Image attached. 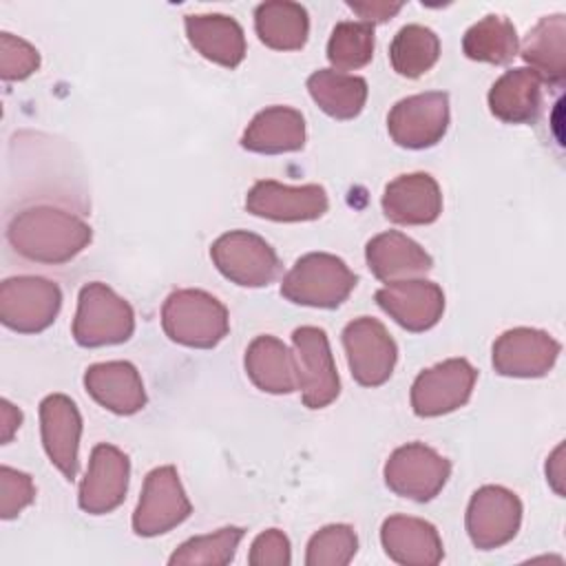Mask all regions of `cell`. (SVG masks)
Here are the masks:
<instances>
[{
  "instance_id": "obj_20",
  "label": "cell",
  "mask_w": 566,
  "mask_h": 566,
  "mask_svg": "<svg viewBox=\"0 0 566 566\" xmlns=\"http://www.w3.org/2000/svg\"><path fill=\"white\" fill-rule=\"evenodd\" d=\"M84 387L95 402L117 416H133L146 405L142 376L128 360L91 365L84 374Z\"/></svg>"
},
{
  "instance_id": "obj_40",
  "label": "cell",
  "mask_w": 566,
  "mask_h": 566,
  "mask_svg": "<svg viewBox=\"0 0 566 566\" xmlns=\"http://www.w3.org/2000/svg\"><path fill=\"white\" fill-rule=\"evenodd\" d=\"M562 458H564V444H559L546 462L548 482L553 484L555 493H559V495H564V486H562V482H564V460Z\"/></svg>"
},
{
  "instance_id": "obj_26",
  "label": "cell",
  "mask_w": 566,
  "mask_h": 566,
  "mask_svg": "<svg viewBox=\"0 0 566 566\" xmlns=\"http://www.w3.org/2000/svg\"><path fill=\"white\" fill-rule=\"evenodd\" d=\"M489 108L504 124L535 122L542 108V80L526 66L506 71L489 91Z\"/></svg>"
},
{
  "instance_id": "obj_9",
  "label": "cell",
  "mask_w": 566,
  "mask_h": 566,
  "mask_svg": "<svg viewBox=\"0 0 566 566\" xmlns=\"http://www.w3.org/2000/svg\"><path fill=\"white\" fill-rule=\"evenodd\" d=\"M343 347L354 380L363 387H378L389 380L398 347L385 325L371 316H358L343 329Z\"/></svg>"
},
{
  "instance_id": "obj_4",
  "label": "cell",
  "mask_w": 566,
  "mask_h": 566,
  "mask_svg": "<svg viewBox=\"0 0 566 566\" xmlns=\"http://www.w3.org/2000/svg\"><path fill=\"white\" fill-rule=\"evenodd\" d=\"M135 314L128 301L106 283L93 281L80 290L73 318V338L80 347L117 345L133 336Z\"/></svg>"
},
{
  "instance_id": "obj_2",
  "label": "cell",
  "mask_w": 566,
  "mask_h": 566,
  "mask_svg": "<svg viewBox=\"0 0 566 566\" xmlns=\"http://www.w3.org/2000/svg\"><path fill=\"white\" fill-rule=\"evenodd\" d=\"M161 327L172 343L195 349L217 347L230 332L226 305L203 290H175L161 307Z\"/></svg>"
},
{
  "instance_id": "obj_15",
  "label": "cell",
  "mask_w": 566,
  "mask_h": 566,
  "mask_svg": "<svg viewBox=\"0 0 566 566\" xmlns=\"http://www.w3.org/2000/svg\"><path fill=\"white\" fill-rule=\"evenodd\" d=\"M329 208L327 192L318 184L283 186L272 179L256 181L245 195V210L272 221H314Z\"/></svg>"
},
{
  "instance_id": "obj_6",
  "label": "cell",
  "mask_w": 566,
  "mask_h": 566,
  "mask_svg": "<svg viewBox=\"0 0 566 566\" xmlns=\"http://www.w3.org/2000/svg\"><path fill=\"white\" fill-rule=\"evenodd\" d=\"M62 307L57 283L44 276H11L0 285V321L20 334L46 329Z\"/></svg>"
},
{
  "instance_id": "obj_10",
  "label": "cell",
  "mask_w": 566,
  "mask_h": 566,
  "mask_svg": "<svg viewBox=\"0 0 566 566\" xmlns=\"http://www.w3.org/2000/svg\"><path fill=\"white\" fill-rule=\"evenodd\" d=\"M292 347L303 405L310 409H323L334 402L340 391V380L327 334L314 325L296 327L292 334Z\"/></svg>"
},
{
  "instance_id": "obj_13",
  "label": "cell",
  "mask_w": 566,
  "mask_h": 566,
  "mask_svg": "<svg viewBox=\"0 0 566 566\" xmlns=\"http://www.w3.org/2000/svg\"><path fill=\"white\" fill-rule=\"evenodd\" d=\"M449 128V95L429 91L394 104L387 117L389 137L411 150L436 146Z\"/></svg>"
},
{
  "instance_id": "obj_11",
  "label": "cell",
  "mask_w": 566,
  "mask_h": 566,
  "mask_svg": "<svg viewBox=\"0 0 566 566\" xmlns=\"http://www.w3.org/2000/svg\"><path fill=\"white\" fill-rule=\"evenodd\" d=\"M478 371L467 358H449L420 371L411 385V409L420 418L451 413L467 405Z\"/></svg>"
},
{
  "instance_id": "obj_37",
  "label": "cell",
  "mask_w": 566,
  "mask_h": 566,
  "mask_svg": "<svg viewBox=\"0 0 566 566\" xmlns=\"http://www.w3.org/2000/svg\"><path fill=\"white\" fill-rule=\"evenodd\" d=\"M248 562L252 566H287L292 562L290 539L279 528H268L254 537Z\"/></svg>"
},
{
  "instance_id": "obj_5",
  "label": "cell",
  "mask_w": 566,
  "mask_h": 566,
  "mask_svg": "<svg viewBox=\"0 0 566 566\" xmlns=\"http://www.w3.org/2000/svg\"><path fill=\"white\" fill-rule=\"evenodd\" d=\"M210 259L228 281L241 287H265L281 270L274 248L263 237L248 230L221 234L210 248Z\"/></svg>"
},
{
  "instance_id": "obj_1",
  "label": "cell",
  "mask_w": 566,
  "mask_h": 566,
  "mask_svg": "<svg viewBox=\"0 0 566 566\" xmlns=\"http://www.w3.org/2000/svg\"><path fill=\"white\" fill-rule=\"evenodd\" d=\"M91 226L77 214L55 206H29L7 226L9 245L35 263H66L91 243Z\"/></svg>"
},
{
  "instance_id": "obj_31",
  "label": "cell",
  "mask_w": 566,
  "mask_h": 566,
  "mask_svg": "<svg viewBox=\"0 0 566 566\" xmlns=\"http://www.w3.org/2000/svg\"><path fill=\"white\" fill-rule=\"evenodd\" d=\"M440 57L438 35L422 24H405L391 40L389 60L398 75L420 77L424 75Z\"/></svg>"
},
{
  "instance_id": "obj_30",
  "label": "cell",
  "mask_w": 566,
  "mask_h": 566,
  "mask_svg": "<svg viewBox=\"0 0 566 566\" xmlns=\"http://www.w3.org/2000/svg\"><path fill=\"white\" fill-rule=\"evenodd\" d=\"M462 51L469 60L475 62L509 64L520 51L517 31L504 15H484L467 29L462 38Z\"/></svg>"
},
{
  "instance_id": "obj_29",
  "label": "cell",
  "mask_w": 566,
  "mask_h": 566,
  "mask_svg": "<svg viewBox=\"0 0 566 566\" xmlns=\"http://www.w3.org/2000/svg\"><path fill=\"white\" fill-rule=\"evenodd\" d=\"M307 91L318 108L334 119H354L367 102V82L334 69H318L307 77Z\"/></svg>"
},
{
  "instance_id": "obj_27",
  "label": "cell",
  "mask_w": 566,
  "mask_h": 566,
  "mask_svg": "<svg viewBox=\"0 0 566 566\" xmlns=\"http://www.w3.org/2000/svg\"><path fill=\"white\" fill-rule=\"evenodd\" d=\"M522 57L542 82L564 84L566 80V18L562 13L542 18L522 44Z\"/></svg>"
},
{
  "instance_id": "obj_28",
  "label": "cell",
  "mask_w": 566,
  "mask_h": 566,
  "mask_svg": "<svg viewBox=\"0 0 566 566\" xmlns=\"http://www.w3.org/2000/svg\"><path fill=\"white\" fill-rule=\"evenodd\" d=\"M254 29L265 46L276 51H298L310 35L307 9L290 0L261 2L254 9Z\"/></svg>"
},
{
  "instance_id": "obj_24",
  "label": "cell",
  "mask_w": 566,
  "mask_h": 566,
  "mask_svg": "<svg viewBox=\"0 0 566 566\" xmlns=\"http://www.w3.org/2000/svg\"><path fill=\"white\" fill-rule=\"evenodd\" d=\"M241 146L259 155L294 153L305 146V119L296 108L270 106L252 117Z\"/></svg>"
},
{
  "instance_id": "obj_34",
  "label": "cell",
  "mask_w": 566,
  "mask_h": 566,
  "mask_svg": "<svg viewBox=\"0 0 566 566\" xmlns=\"http://www.w3.org/2000/svg\"><path fill=\"white\" fill-rule=\"evenodd\" d=\"M358 551V537L349 524H329L307 542V566H347Z\"/></svg>"
},
{
  "instance_id": "obj_25",
  "label": "cell",
  "mask_w": 566,
  "mask_h": 566,
  "mask_svg": "<svg viewBox=\"0 0 566 566\" xmlns=\"http://www.w3.org/2000/svg\"><path fill=\"white\" fill-rule=\"evenodd\" d=\"M248 378L268 394H292L298 389V369L294 352L276 336H256L245 349Z\"/></svg>"
},
{
  "instance_id": "obj_23",
  "label": "cell",
  "mask_w": 566,
  "mask_h": 566,
  "mask_svg": "<svg viewBox=\"0 0 566 566\" xmlns=\"http://www.w3.org/2000/svg\"><path fill=\"white\" fill-rule=\"evenodd\" d=\"M188 42L206 60L226 69H237L245 57V35L241 24L223 13L186 15Z\"/></svg>"
},
{
  "instance_id": "obj_35",
  "label": "cell",
  "mask_w": 566,
  "mask_h": 566,
  "mask_svg": "<svg viewBox=\"0 0 566 566\" xmlns=\"http://www.w3.org/2000/svg\"><path fill=\"white\" fill-rule=\"evenodd\" d=\"M40 66V53L27 40L2 31L0 33V75L7 82H20L33 75Z\"/></svg>"
},
{
  "instance_id": "obj_39",
  "label": "cell",
  "mask_w": 566,
  "mask_h": 566,
  "mask_svg": "<svg viewBox=\"0 0 566 566\" xmlns=\"http://www.w3.org/2000/svg\"><path fill=\"white\" fill-rule=\"evenodd\" d=\"M0 422H2L0 424V442L7 444L13 438V433L20 429V422H22V411L15 405H11L7 398L0 400Z\"/></svg>"
},
{
  "instance_id": "obj_21",
  "label": "cell",
  "mask_w": 566,
  "mask_h": 566,
  "mask_svg": "<svg viewBox=\"0 0 566 566\" xmlns=\"http://www.w3.org/2000/svg\"><path fill=\"white\" fill-rule=\"evenodd\" d=\"M380 542L389 559L402 566H436L444 557L436 526L411 515H389L380 526Z\"/></svg>"
},
{
  "instance_id": "obj_19",
  "label": "cell",
  "mask_w": 566,
  "mask_h": 566,
  "mask_svg": "<svg viewBox=\"0 0 566 566\" xmlns=\"http://www.w3.org/2000/svg\"><path fill=\"white\" fill-rule=\"evenodd\" d=\"M382 212L398 226H427L442 212V192L429 172L400 175L385 186Z\"/></svg>"
},
{
  "instance_id": "obj_14",
  "label": "cell",
  "mask_w": 566,
  "mask_h": 566,
  "mask_svg": "<svg viewBox=\"0 0 566 566\" xmlns=\"http://www.w3.org/2000/svg\"><path fill=\"white\" fill-rule=\"evenodd\" d=\"M130 460L113 444H97L91 451L86 475L80 482L77 504L88 515H104L115 511L128 491Z\"/></svg>"
},
{
  "instance_id": "obj_16",
  "label": "cell",
  "mask_w": 566,
  "mask_h": 566,
  "mask_svg": "<svg viewBox=\"0 0 566 566\" xmlns=\"http://www.w3.org/2000/svg\"><path fill=\"white\" fill-rule=\"evenodd\" d=\"M559 352L562 345L551 334L515 327L493 343V367L509 378H539L553 369Z\"/></svg>"
},
{
  "instance_id": "obj_36",
  "label": "cell",
  "mask_w": 566,
  "mask_h": 566,
  "mask_svg": "<svg viewBox=\"0 0 566 566\" xmlns=\"http://www.w3.org/2000/svg\"><path fill=\"white\" fill-rule=\"evenodd\" d=\"M35 500V486L29 473L0 467V517L13 520L24 506Z\"/></svg>"
},
{
  "instance_id": "obj_38",
  "label": "cell",
  "mask_w": 566,
  "mask_h": 566,
  "mask_svg": "<svg viewBox=\"0 0 566 566\" xmlns=\"http://www.w3.org/2000/svg\"><path fill=\"white\" fill-rule=\"evenodd\" d=\"M347 7L358 13L363 18V22L367 24H378V22H387L391 20L400 9L402 2H382V0H371V2H347Z\"/></svg>"
},
{
  "instance_id": "obj_33",
  "label": "cell",
  "mask_w": 566,
  "mask_h": 566,
  "mask_svg": "<svg viewBox=\"0 0 566 566\" xmlns=\"http://www.w3.org/2000/svg\"><path fill=\"white\" fill-rule=\"evenodd\" d=\"M243 528L239 526H226L210 535L190 537L184 542L168 559L170 566H226L234 559V553L239 548V542L243 539Z\"/></svg>"
},
{
  "instance_id": "obj_8",
  "label": "cell",
  "mask_w": 566,
  "mask_h": 566,
  "mask_svg": "<svg viewBox=\"0 0 566 566\" xmlns=\"http://www.w3.org/2000/svg\"><path fill=\"white\" fill-rule=\"evenodd\" d=\"M192 513V504L181 486L175 467L153 469L142 486L137 509L133 513V531L142 537H155L172 531Z\"/></svg>"
},
{
  "instance_id": "obj_22",
  "label": "cell",
  "mask_w": 566,
  "mask_h": 566,
  "mask_svg": "<svg viewBox=\"0 0 566 566\" xmlns=\"http://www.w3.org/2000/svg\"><path fill=\"white\" fill-rule=\"evenodd\" d=\"M367 268L378 281L394 283L427 274L433 265L431 256L413 239L398 230L380 232L367 241Z\"/></svg>"
},
{
  "instance_id": "obj_18",
  "label": "cell",
  "mask_w": 566,
  "mask_h": 566,
  "mask_svg": "<svg viewBox=\"0 0 566 566\" xmlns=\"http://www.w3.org/2000/svg\"><path fill=\"white\" fill-rule=\"evenodd\" d=\"M40 431L49 460L66 480L77 475V449L82 436V416L75 402L64 394H51L40 402Z\"/></svg>"
},
{
  "instance_id": "obj_3",
  "label": "cell",
  "mask_w": 566,
  "mask_h": 566,
  "mask_svg": "<svg viewBox=\"0 0 566 566\" xmlns=\"http://www.w3.org/2000/svg\"><path fill=\"white\" fill-rule=\"evenodd\" d=\"M356 281V274L336 254L310 252L283 276L281 294L296 305L334 310L352 294Z\"/></svg>"
},
{
  "instance_id": "obj_7",
  "label": "cell",
  "mask_w": 566,
  "mask_h": 566,
  "mask_svg": "<svg viewBox=\"0 0 566 566\" xmlns=\"http://www.w3.org/2000/svg\"><path fill=\"white\" fill-rule=\"evenodd\" d=\"M451 475V462L422 442L398 447L385 462V484L400 497L433 500Z\"/></svg>"
},
{
  "instance_id": "obj_12",
  "label": "cell",
  "mask_w": 566,
  "mask_h": 566,
  "mask_svg": "<svg viewBox=\"0 0 566 566\" xmlns=\"http://www.w3.org/2000/svg\"><path fill=\"white\" fill-rule=\"evenodd\" d=\"M467 533L475 548L493 551L509 544L522 524L520 497L497 484L480 486L467 506Z\"/></svg>"
},
{
  "instance_id": "obj_32",
  "label": "cell",
  "mask_w": 566,
  "mask_h": 566,
  "mask_svg": "<svg viewBox=\"0 0 566 566\" xmlns=\"http://www.w3.org/2000/svg\"><path fill=\"white\" fill-rule=\"evenodd\" d=\"M374 27L367 22H338L327 42V60L334 71H356L371 62Z\"/></svg>"
},
{
  "instance_id": "obj_17",
  "label": "cell",
  "mask_w": 566,
  "mask_h": 566,
  "mask_svg": "<svg viewBox=\"0 0 566 566\" xmlns=\"http://www.w3.org/2000/svg\"><path fill=\"white\" fill-rule=\"evenodd\" d=\"M376 303L407 332H427L442 318L444 292L433 281L405 279L380 287Z\"/></svg>"
}]
</instances>
